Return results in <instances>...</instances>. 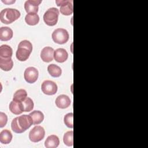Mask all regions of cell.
Instances as JSON below:
<instances>
[{
  "mask_svg": "<svg viewBox=\"0 0 148 148\" xmlns=\"http://www.w3.org/2000/svg\"><path fill=\"white\" fill-rule=\"evenodd\" d=\"M33 124L32 117L29 115L23 114L14 118L11 123V128L13 132L21 134L25 132Z\"/></svg>",
  "mask_w": 148,
  "mask_h": 148,
  "instance_id": "cell-1",
  "label": "cell"
},
{
  "mask_svg": "<svg viewBox=\"0 0 148 148\" xmlns=\"http://www.w3.org/2000/svg\"><path fill=\"white\" fill-rule=\"evenodd\" d=\"M32 51V45L27 40L20 42L16 51V58L20 61H25L29 58Z\"/></svg>",
  "mask_w": 148,
  "mask_h": 148,
  "instance_id": "cell-2",
  "label": "cell"
},
{
  "mask_svg": "<svg viewBox=\"0 0 148 148\" xmlns=\"http://www.w3.org/2000/svg\"><path fill=\"white\" fill-rule=\"evenodd\" d=\"M20 17V12L13 8H6L0 12V20L5 24H9L17 20Z\"/></svg>",
  "mask_w": 148,
  "mask_h": 148,
  "instance_id": "cell-3",
  "label": "cell"
},
{
  "mask_svg": "<svg viewBox=\"0 0 148 148\" xmlns=\"http://www.w3.org/2000/svg\"><path fill=\"white\" fill-rule=\"evenodd\" d=\"M59 10L56 8L48 9L43 15V20L46 24L49 26L55 25L58 21Z\"/></svg>",
  "mask_w": 148,
  "mask_h": 148,
  "instance_id": "cell-4",
  "label": "cell"
},
{
  "mask_svg": "<svg viewBox=\"0 0 148 148\" xmlns=\"http://www.w3.org/2000/svg\"><path fill=\"white\" fill-rule=\"evenodd\" d=\"M51 37L55 43L62 45L68 42L69 35L66 29L64 28H57L53 32Z\"/></svg>",
  "mask_w": 148,
  "mask_h": 148,
  "instance_id": "cell-5",
  "label": "cell"
},
{
  "mask_svg": "<svg viewBox=\"0 0 148 148\" xmlns=\"http://www.w3.org/2000/svg\"><path fill=\"white\" fill-rule=\"evenodd\" d=\"M45 135L43 127L40 125L34 127L29 132V139L32 142H38L42 140Z\"/></svg>",
  "mask_w": 148,
  "mask_h": 148,
  "instance_id": "cell-6",
  "label": "cell"
},
{
  "mask_svg": "<svg viewBox=\"0 0 148 148\" xmlns=\"http://www.w3.org/2000/svg\"><path fill=\"white\" fill-rule=\"evenodd\" d=\"M56 3L58 6H60V11L62 14L69 16L73 13L72 1H56Z\"/></svg>",
  "mask_w": 148,
  "mask_h": 148,
  "instance_id": "cell-7",
  "label": "cell"
},
{
  "mask_svg": "<svg viewBox=\"0 0 148 148\" xmlns=\"http://www.w3.org/2000/svg\"><path fill=\"white\" fill-rule=\"evenodd\" d=\"M42 92L46 95H54L57 91V85L56 83L51 80H45L41 86Z\"/></svg>",
  "mask_w": 148,
  "mask_h": 148,
  "instance_id": "cell-8",
  "label": "cell"
},
{
  "mask_svg": "<svg viewBox=\"0 0 148 148\" xmlns=\"http://www.w3.org/2000/svg\"><path fill=\"white\" fill-rule=\"evenodd\" d=\"M38 76L39 72L38 69L32 66L26 68L24 73V79L28 83H35L38 80Z\"/></svg>",
  "mask_w": 148,
  "mask_h": 148,
  "instance_id": "cell-9",
  "label": "cell"
},
{
  "mask_svg": "<svg viewBox=\"0 0 148 148\" xmlns=\"http://www.w3.org/2000/svg\"><path fill=\"white\" fill-rule=\"evenodd\" d=\"M42 2L41 0H28L24 3V9L27 13H37L38 12V6Z\"/></svg>",
  "mask_w": 148,
  "mask_h": 148,
  "instance_id": "cell-10",
  "label": "cell"
},
{
  "mask_svg": "<svg viewBox=\"0 0 148 148\" xmlns=\"http://www.w3.org/2000/svg\"><path fill=\"white\" fill-rule=\"evenodd\" d=\"M54 49L51 47H45L40 52V58L42 61L49 62L53 61L54 58Z\"/></svg>",
  "mask_w": 148,
  "mask_h": 148,
  "instance_id": "cell-11",
  "label": "cell"
},
{
  "mask_svg": "<svg viewBox=\"0 0 148 148\" xmlns=\"http://www.w3.org/2000/svg\"><path fill=\"white\" fill-rule=\"evenodd\" d=\"M71 99L69 97L65 94H62L58 96L56 99V106L60 109H65L71 105Z\"/></svg>",
  "mask_w": 148,
  "mask_h": 148,
  "instance_id": "cell-12",
  "label": "cell"
},
{
  "mask_svg": "<svg viewBox=\"0 0 148 148\" xmlns=\"http://www.w3.org/2000/svg\"><path fill=\"white\" fill-rule=\"evenodd\" d=\"M10 111L16 115L20 114L24 112V108L22 102L13 100L9 104Z\"/></svg>",
  "mask_w": 148,
  "mask_h": 148,
  "instance_id": "cell-13",
  "label": "cell"
},
{
  "mask_svg": "<svg viewBox=\"0 0 148 148\" xmlns=\"http://www.w3.org/2000/svg\"><path fill=\"white\" fill-rule=\"evenodd\" d=\"M68 57V54L66 50L62 48H59L54 50V58L58 62H65Z\"/></svg>",
  "mask_w": 148,
  "mask_h": 148,
  "instance_id": "cell-14",
  "label": "cell"
},
{
  "mask_svg": "<svg viewBox=\"0 0 148 148\" xmlns=\"http://www.w3.org/2000/svg\"><path fill=\"white\" fill-rule=\"evenodd\" d=\"M13 32L12 29L8 27H2L0 28V40L8 41L13 37Z\"/></svg>",
  "mask_w": 148,
  "mask_h": 148,
  "instance_id": "cell-15",
  "label": "cell"
},
{
  "mask_svg": "<svg viewBox=\"0 0 148 148\" xmlns=\"http://www.w3.org/2000/svg\"><path fill=\"white\" fill-rule=\"evenodd\" d=\"M60 139L57 135H51L49 136L45 142V146L46 148H56L58 146Z\"/></svg>",
  "mask_w": 148,
  "mask_h": 148,
  "instance_id": "cell-16",
  "label": "cell"
},
{
  "mask_svg": "<svg viewBox=\"0 0 148 148\" xmlns=\"http://www.w3.org/2000/svg\"><path fill=\"white\" fill-rule=\"evenodd\" d=\"M29 115L32 117L34 125L39 124L44 120V114L40 110H34Z\"/></svg>",
  "mask_w": 148,
  "mask_h": 148,
  "instance_id": "cell-17",
  "label": "cell"
},
{
  "mask_svg": "<svg viewBox=\"0 0 148 148\" xmlns=\"http://www.w3.org/2000/svg\"><path fill=\"white\" fill-rule=\"evenodd\" d=\"M13 66V62L11 58H3L0 57V68L5 71H10Z\"/></svg>",
  "mask_w": 148,
  "mask_h": 148,
  "instance_id": "cell-18",
  "label": "cell"
},
{
  "mask_svg": "<svg viewBox=\"0 0 148 148\" xmlns=\"http://www.w3.org/2000/svg\"><path fill=\"white\" fill-rule=\"evenodd\" d=\"M13 50L10 46L7 45H2L0 46V57L3 58H11Z\"/></svg>",
  "mask_w": 148,
  "mask_h": 148,
  "instance_id": "cell-19",
  "label": "cell"
},
{
  "mask_svg": "<svg viewBox=\"0 0 148 148\" xmlns=\"http://www.w3.org/2000/svg\"><path fill=\"white\" fill-rule=\"evenodd\" d=\"M13 136L8 130H3L0 132V142L2 144H8L12 139Z\"/></svg>",
  "mask_w": 148,
  "mask_h": 148,
  "instance_id": "cell-20",
  "label": "cell"
},
{
  "mask_svg": "<svg viewBox=\"0 0 148 148\" xmlns=\"http://www.w3.org/2000/svg\"><path fill=\"white\" fill-rule=\"evenodd\" d=\"M47 71L49 73L54 77H60L62 73V70L58 65L52 64L47 66Z\"/></svg>",
  "mask_w": 148,
  "mask_h": 148,
  "instance_id": "cell-21",
  "label": "cell"
},
{
  "mask_svg": "<svg viewBox=\"0 0 148 148\" xmlns=\"http://www.w3.org/2000/svg\"><path fill=\"white\" fill-rule=\"evenodd\" d=\"M25 21L29 25H35L39 23V17L37 13H29L25 16Z\"/></svg>",
  "mask_w": 148,
  "mask_h": 148,
  "instance_id": "cell-22",
  "label": "cell"
},
{
  "mask_svg": "<svg viewBox=\"0 0 148 148\" xmlns=\"http://www.w3.org/2000/svg\"><path fill=\"white\" fill-rule=\"evenodd\" d=\"M27 97V92L24 89H19L14 94L13 100L23 102Z\"/></svg>",
  "mask_w": 148,
  "mask_h": 148,
  "instance_id": "cell-23",
  "label": "cell"
},
{
  "mask_svg": "<svg viewBox=\"0 0 148 148\" xmlns=\"http://www.w3.org/2000/svg\"><path fill=\"white\" fill-rule=\"evenodd\" d=\"M73 131H69L65 133L63 136V142L65 145L67 146H72L73 145Z\"/></svg>",
  "mask_w": 148,
  "mask_h": 148,
  "instance_id": "cell-24",
  "label": "cell"
},
{
  "mask_svg": "<svg viewBox=\"0 0 148 148\" xmlns=\"http://www.w3.org/2000/svg\"><path fill=\"white\" fill-rule=\"evenodd\" d=\"M23 105L24 108V112H30L34 108V102L29 97H27L23 102Z\"/></svg>",
  "mask_w": 148,
  "mask_h": 148,
  "instance_id": "cell-25",
  "label": "cell"
},
{
  "mask_svg": "<svg viewBox=\"0 0 148 148\" xmlns=\"http://www.w3.org/2000/svg\"><path fill=\"white\" fill-rule=\"evenodd\" d=\"M73 113H69L65 115L64 117V122L66 127L70 128H73Z\"/></svg>",
  "mask_w": 148,
  "mask_h": 148,
  "instance_id": "cell-26",
  "label": "cell"
},
{
  "mask_svg": "<svg viewBox=\"0 0 148 148\" xmlns=\"http://www.w3.org/2000/svg\"><path fill=\"white\" fill-rule=\"evenodd\" d=\"M8 121V117L5 113L2 112H0V127L2 128L6 125Z\"/></svg>",
  "mask_w": 148,
  "mask_h": 148,
  "instance_id": "cell-27",
  "label": "cell"
},
{
  "mask_svg": "<svg viewBox=\"0 0 148 148\" xmlns=\"http://www.w3.org/2000/svg\"><path fill=\"white\" fill-rule=\"evenodd\" d=\"M2 2L5 3H6V4H10V3H14L15 2V1H3V0H2Z\"/></svg>",
  "mask_w": 148,
  "mask_h": 148,
  "instance_id": "cell-28",
  "label": "cell"
}]
</instances>
